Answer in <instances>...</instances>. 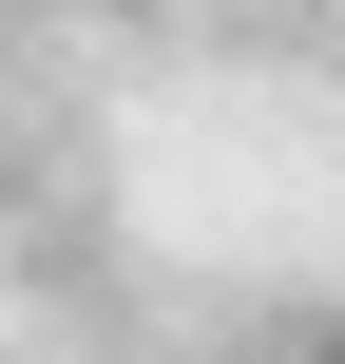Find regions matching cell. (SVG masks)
<instances>
[{
    "mask_svg": "<svg viewBox=\"0 0 345 364\" xmlns=\"http://www.w3.org/2000/svg\"><path fill=\"white\" fill-rule=\"evenodd\" d=\"M307 364H345V326H307Z\"/></svg>",
    "mask_w": 345,
    "mask_h": 364,
    "instance_id": "6da1fadb",
    "label": "cell"
}]
</instances>
